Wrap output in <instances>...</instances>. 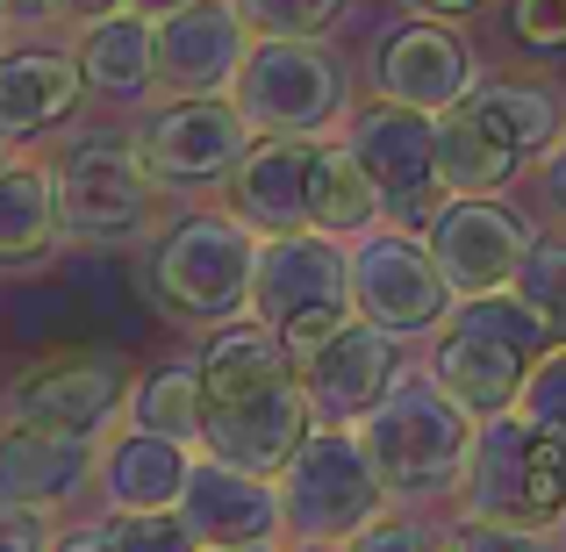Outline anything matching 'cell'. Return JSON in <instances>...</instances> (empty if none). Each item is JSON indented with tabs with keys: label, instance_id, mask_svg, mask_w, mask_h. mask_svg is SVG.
Returning a JSON list of instances; mask_svg holds the SVG:
<instances>
[{
	"label": "cell",
	"instance_id": "cell-1",
	"mask_svg": "<svg viewBox=\"0 0 566 552\" xmlns=\"http://www.w3.org/2000/svg\"><path fill=\"white\" fill-rule=\"evenodd\" d=\"M193 366H201V452L280 481L287 459L316 430V402L302 387L294 352L259 316H244V323L208 331Z\"/></svg>",
	"mask_w": 566,
	"mask_h": 552
},
{
	"label": "cell",
	"instance_id": "cell-2",
	"mask_svg": "<svg viewBox=\"0 0 566 552\" xmlns=\"http://www.w3.org/2000/svg\"><path fill=\"white\" fill-rule=\"evenodd\" d=\"M259 244L265 237L244 216H216V208L166 222L144 251V288H151L158 316L193 323V331L244 323L251 288H259Z\"/></svg>",
	"mask_w": 566,
	"mask_h": 552
},
{
	"label": "cell",
	"instance_id": "cell-3",
	"mask_svg": "<svg viewBox=\"0 0 566 552\" xmlns=\"http://www.w3.org/2000/svg\"><path fill=\"white\" fill-rule=\"evenodd\" d=\"M57 180V222L65 244L80 251H115V244H144L158 237V173L144 166L137 137L115 129H72L51 158Z\"/></svg>",
	"mask_w": 566,
	"mask_h": 552
},
{
	"label": "cell",
	"instance_id": "cell-4",
	"mask_svg": "<svg viewBox=\"0 0 566 552\" xmlns=\"http://www.w3.org/2000/svg\"><path fill=\"white\" fill-rule=\"evenodd\" d=\"M473 438H481V424H473V416L459 409L430 373H423V381H401L395 395L359 424V445H366V459H374L387 502L452 496V488L467 481Z\"/></svg>",
	"mask_w": 566,
	"mask_h": 552
},
{
	"label": "cell",
	"instance_id": "cell-5",
	"mask_svg": "<svg viewBox=\"0 0 566 552\" xmlns=\"http://www.w3.org/2000/svg\"><path fill=\"white\" fill-rule=\"evenodd\" d=\"M374 517H387V488L359 424H316L280 473V545H352Z\"/></svg>",
	"mask_w": 566,
	"mask_h": 552
},
{
	"label": "cell",
	"instance_id": "cell-6",
	"mask_svg": "<svg viewBox=\"0 0 566 552\" xmlns=\"http://www.w3.org/2000/svg\"><path fill=\"white\" fill-rule=\"evenodd\" d=\"M251 316L294 352V366L337 337L359 302H352V251L323 230H287L259 244V288H251Z\"/></svg>",
	"mask_w": 566,
	"mask_h": 552
},
{
	"label": "cell",
	"instance_id": "cell-7",
	"mask_svg": "<svg viewBox=\"0 0 566 552\" xmlns=\"http://www.w3.org/2000/svg\"><path fill=\"white\" fill-rule=\"evenodd\" d=\"M459 517H495L524 531H559L566 524V438L538 430L531 416H495L481 424L459 481Z\"/></svg>",
	"mask_w": 566,
	"mask_h": 552
},
{
	"label": "cell",
	"instance_id": "cell-8",
	"mask_svg": "<svg viewBox=\"0 0 566 552\" xmlns=\"http://www.w3.org/2000/svg\"><path fill=\"white\" fill-rule=\"evenodd\" d=\"M144 373L108 345H65V352H43L29 360L22 373L8 381L0 409L8 424H29V430H57V438H101L108 416L129 409Z\"/></svg>",
	"mask_w": 566,
	"mask_h": 552
},
{
	"label": "cell",
	"instance_id": "cell-9",
	"mask_svg": "<svg viewBox=\"0 0 566 552\" xmlns=\"http://www.w3.org/2000/svg\"><path fill=\"white\" fill-rule=\"evenodd\" d=\"M230 101L244 108V123L259 137H316L345 115V72L331 65L323 43L302 37H259L237 72Z\"/></svg>",
	"mask_w": 566,
	"mask_h": 552
},
{
	"label": "cell",
	"instance_id": "cell-10",
	"mask_svg": "<svg viewBox=\"0 0 566 552\" xmlns=\"http://www.w3.org/2000/svg\"><path fill=\"white\" fill-rule=\"evenodd\" d=\"M352 302H359V323H374L387 337H423L452 316V280L430 259V237L366 230L352 251Z\"/></svg>",
	"mask_w": 566,
	"mask_h": 552
},
{
	"label": "cell",
	"instance_id": "cell-11",
	"mask_svg": "<svg viewBox=\"0 0 566 552\" xmlns=\"http://www.w3.org/2000/svg\"><path fill=\"white\" fill-rule=\"evenodd\" d=\"M423 237H430V259H438V273L452 280L459 302H467V294L510 288L516 265H524V251L538 244L531 216H516L510 201H495V194H452V201L423 222Z\"/></svg>",
	"mask_w": 566,
	"mask_h": 552
},
{
	"label": "cell",
	"instance_id": "cell-12",
	"mask_svg": "<svg viewBox=\"0 0 566 552\" xmlns=\"http://www.w3.org/2000/svg\"><path fill=\"white\" fill-rule=\"evenodd\" d=\"M251 144H259V129L244 123V108H237L230 94L222 101H166V108L137 129V152H144V166L158 173V187L230 180Z\"/></svg>",
	"mask_w": 566,
	"mask_h": 552
},
{
	"label": "cell",
	"instance_id": "cell-13",
	"mask_svg": "<svg viewBox=\"0 0 566 552\" xmlns=\"http://www.w3.org/2000/svg\"><path fill=\"white\" fill-rule=\"evenodd\" d=\"M251 22L237 0H193L158 22V94L166 101H222L251 58Z\"/></svg>",
	"mask_w": 566,
	"mask_h": 552
},
{
	"label": "cell",
	"instance_id": "cell-14",
	"mask_svg": "<svg viewBox=\"0 0 566 552\" xmlns=\"http://www.w3.org/2000/svg\"><path fill=\"white\" fill-rule=\"evenodd\" d=\"M374 86L380 101L444 115L481 86V65H473V43L452 22H395L374 51Z\"/></svg>",
	"mask_w": 566,
	"mask_h": 552
},
{
	"label": "cell",
	"instance_id": "cell-15",
	"mask_svg": "<svg viewBox=\"0 0 566 552\" xmlns=\"http://www.w3.org/2000/svg\"><path fill=\"white\" fill-rule=\"evenodd\" d=\"M401 337L374 331V323L352 316L337 337H323L302 360V387L316 402V424H366L387 395L401 387Z\"/></svg>",
	"mask_w": 566,
	"mask_h": 552
},
{
	"label": "cell",
	"instance_id": "cell-16",
	"mask_svg": "<svg viewBox=\"0 0 566 552\" xmlns=\"http://www.w3.org/2000/svg\"><path fill=\"white\" fill-rule=\"evenodd\" d=\"M352 158L366 166V180L380 187V201L395 208H416L430 201V187L438 180V115L423 108H401V101H374V108L352 115Z\"/></svg>",
	"mask_w": 566,
	"mask_h": 552
},
{
	"label": "cell",
	"instance_id": "cell-17",
	"mask_svg": "<svg viewBox=\"0 0 566 552\" xmlns=\"http://www.w3.org/2000/svg\"><path fill=\"white\" fill-rule=\"evenodd\" d=\"M180 524L193 531V545H280V481L244 473L216 452H193Z\"/></svg>",
	"mask_w": 566,
	"mask_h": 552
},
{
	"label": "cell",
	"instance_id": "cell-18",
	"mask_svg": "<svg viewBox=\"0 0 566 552\" xmlns=\"http://www.w3.org/2000/svg\"><path fill=\"white\" fill-rule=\"evenodd\" d=\"M308 180H316V137H259L230 173V216L259 237L308 230Z\"/></svg>",
	"mask_w": 566,
	"mask_h": 552
},
{
	"label": "cell",
	"instance_id": "cell-19",
	"mask_svg": "<svg viewBox=\"0 0 566 552\" xmlns=\"http://www.w3.org/2000/svg\"><path fill=\"white\" fill-rule=\"evenodd\" d=\"M101 467L94 438H57V430H29V424H0V502L22 510H65Z\"/></svg>",
	"mask_w": 566,
	"mask_h": 552
},
{
	"label": "cell",
	"instance_id": "cell-20",
	"mask_svg": "<svg viewBox=\"0 0 566 552\" xmlns=\"http://www.w3.org/2000/svg\"><path fill=\"white\" fill-rule=\"evenodd\" d=\"M86 101L80 51H0V137L29 144L72 123Z\"/></svg>",
	"mask_w": 566,
	"mask_h": 552
},
{
	"label": "cell",
	"instance_id": "cell-21",
	"mask_svg": "<svg viewBox=\"0 0 566 552\" xmlns=\"http://www.w3.org/2000/svg\"><path fill=\"white\" fill-rule=\"evenodd\" d=\"M187 473H193V445L151 438V430L129 424L115 445H101L94 481H101V502L115 517H151V510H180Z\"/></svg>",
	"mask_w": 566,
	"mask_h": 552
},
{
	"label": "cell",
	"instance_id": "cell-22",
	"mask_svg": "<svg viewBox=\"0 0 566 552\" xmlns=\"http://www.w3.org/2000/svg\"><path fill=\"white\" fill-rule=\"evenodd\" d=\"M524 373H531L524 352L495 345V337L467 331V323H452V331L438 337V352H430V381H438L444 395H452L459 409L473 416V424H495V416H510L516 395H524Z\"/></svg>",
	"mask_w": 566,
	"mask_h": 552
},
{
	"label": "cell",
	"instance_id": "cell-23",
	"mask_svg": "<svg viewBox=\"0 0 566 552\" xmlns=\"http://www.w3.org/2000/svg\"><path fill=\"white\" fill-rule=\"evenodd\" d=\"M80 72L101 101L129 108V101L158 94V22L137 8H115L101 22H86L80 37Z\"/></svg>",
	"mask_w": 566,
	"mask_h": 552
},
{
	"label": "cell",
	"instance_id": "cell-24",
	"mask_svg": "<svg viewBox=\"0 0 566 552\" xmlns=\"http://www.w3.org/2000/svg\"><path fill=\"white\" fill-rule=\"evenodd\" d=\"M57 244H65V222H57L51 158H8L0 166V273H29Z\"/></svg>",
	"mask_w": 566,
	"mask_h": 552
},
{
	"label": "cell",
	"instance_id": "cell-25",
	"mask_svg": "<svg viewBox=\"0 0 566 552\" xmlns=\"http://www.w3.org/2000/svg\"><path fill=\"white\" fill-rule=\"evenodd\" d=\"M524 166H531V158L516 152L502 129H488L467 101L438 115V180L452 194H502Z\"/></svg>",
	"mask_w": 566,
	"mask_h": 552
},
{
	"label": "cell",
	"instance_id": "cell-26",
	"mask_svg": "<svg viewBox=\"0 0 566 552\" xmlns=\"http://www.w3.org/2000/svg\"><path fill=\"white\" fill-rule=\"evenodd\" d=\"M380 187L366 180V166L352 158V144H316V180H308V230L323 237H366L380 222Z\"/></svg>",
	"mask_w": 566,
	"mask_h": 552
},
{
	"label": "cell",
	"instance_id": "cell-27",
	"mask_svg": "<svg viewBox=\"0 0 566 552\" xmlns=\"http://www.w3.org/2000/svg\"><path fill=\"white\" fill-rule=\"evenodd\" d=\"M467 108L481 115L488 129H502L524 158L553 152L559 129H566V101L553 94V86H531V80H481L467 94Z\"/></svg>",
	"mask_w": 566,
	"mask_h": 552
},
{
	"label": "cell",
	"instance_id": "cell-28",
	"mask_svg": "<svg viewBox=\"0 0 566 552\" xmlns=\"http://www.w3.org/2000/svg\"><path fill=\"white\" fill-rule=\"evenodd\" d=\"M129 424L172 445H201V366H151L129 395Z\"/></svg>",
	"mask_w": 566,
	"mask_h": 552
},
{
	"label": "cell",
	"instance_id": "cell-29",
	"mask_svg": "<svg viewBox=\"0 0 566 552\" xmlns=\"http://www.w3.org/2000/svg\"><path fill=\"white\" fill-rule=\"evenodd\" d=\"M452 323H467V331H481V337H495V345L524 352V360H538V352L566 345V337H559L553 323H545V316H538V309H531V302H524L516 288H495V294H467V302L452 309Z\"/></svg>",
	"mask_w": 566,
	"mask_h": 552
},
{
	"label": "cell",
	"instance_id": "cell-30",
	"mask_svg": "<svg viewBox=\"0 0 566 552\" xmlns=\"http://www.w3.org/2000/svg\"><path fill=\"white\" fill-rule=\"evenodd\" d=\"M510 288L524 294V302L566 337V237H538V244L524 251V265H516Z\"/></svg>",
	"mask_w": 566,
	"mask_h": 552
},
{
	"label": "cell",
	"instance_id": "cell-31",
	"mask_svg": "<svg viewBox=\"0 0 566 552\" xmlns=\"http://www.w3.org/2000/svg\"><path fill=\"white\" fill-rule=\"evenodd\" d=\"M237 14L251 22V37H302V43H316L323 29H337L345 0H237Z\"/></svg>",
	"mask_w": 566,
	"mask_h": 552
},
{
	"label": "cell",
	"instance_id": "cell-32",
	"mask_svg": "<svg viewBox=\"0 0 566 552\" xmlns=\"http://www.w3.org/2000/svg\"><path fill=\"white\" fill-rule=\"evenodd\" d=\"M516 416H531L538 430H553V438H566V345L538 352L524 373V395H516Z\"/></svg>",
	"mask_w": 566,
	"mask_h": 552
},
{
	"label": "cell",
	"instance_id": "cell-33",
	"mask_svg": "<svg viewBox=\"0 0 566 552\" xmlns=\"http://www.w3.org/2000/svg\"><path fill=\"white\" fill-rule=\"evenodd\" d=\"M444 552H553L545 531H524V524H495V517H459L444 531Z\"/></svg>",
	"mask_w": 566,
	"mask_h": 552
},
{
	"label": "cell",
	"instance_id": "cell-34",
	"mask_svg": "<svg viewBox=\"0 0 566 552\" xmlns=\"http://www.w3.org/2000/svg\"><path fill=\"white\" fill-rule=\"evenodd\" d=\"M115 545H123V552H201V545H193V531L180 524V510L115 517Z\"/></svg>",
	"mask_w": 566,
	"mask_h": 552
},
{
	"label": "cell",
	"instance_id": "cell-35",
	"mask_svg": "<svg viewBox=\"0 0 566 552\" xmlns=\"http://www.w3.org/2000/svg\"><path fill=\"white\" fill-rule=\"evenodd\" d=\"M345 552H444V539H430L416 517H395V510H387V517H374V524H366Z\"/></svg>",
	"mask_w": 566,
	"mask_h": 552
},
{
	"label": "cell",
	"instance_id": "cell-36",
	"mask_svg": "<svg viewBox=\"0 0 566 552\" xmlns=\"http://www.w3.org/2000/svg\"><path fill=\"white\" fill-rule=\"evenodd\" d=\"M510 29H516V43H531V51H566V0H516Z\"/></svg>",
	"mask_w": 566,
	"mask_h": 552
},
{
	"label": "cell",
	"instance_id": "cell-37",
	"mask_svg": "<svg viewBox=\"0 0 566 552\" xmlns=\"http://www.w3.org/2000/svg\"><path fill=\"white\" fill-rule=\"evenodd\" d=\"M57 517L51 510H22V502H0V552H51Z\"/></svg>",
	"mask_w": 566,
	"mask_h": 552
},
{
	"label": "cell",
	"instance_id": "cell-38",
	"mask_svg": "<svg viewBox=\"0 0 566 552\" xmlns=\"http://www.w3.org/2000/svg\"><path fill=\"white\" fill-rule=\"evenodd\" d=\"M538 187H545V201H553V216H566V129H559L553 152H538Z\"/></svg>",
	"mask_w": 566,
	"mask_h": 552
},
{
	"label": "cell",
	"instance_id": "cell-39",
	"mask_svg": "<svg viewBox=\"0 0 566 552\" xmlns=\"http://www.w3.org/2000/svg\"><path fill=\"white\" fill-rule=\"evenodd\" d=\"M51 552H123V545H115V524H72L51 539Z\"/></svg>",
	"mask_w": 566,
	"mask_h": 552
},
{
	"label": "cell",
	"instance_id": "cell-40",
	"mask_svg": "<svg viewBox=\"0 0 566 552\" xmlns=\"http://www.w3.org/2000/svg\"><path fill=\"white\" fill-rule=\"evenodd\" d=\"M0 22L29 29V22H57V0H0Z\"/></svg>",
	"mask_w": 566,
	"mask_h": 552
},
{
	"label": "cell",
	"instance_id": "cell-41",
	"mask_svg": "<svg viewBox=\"0 0 566 552\" xmlns=\"http://www.w3.org/2000/svg\"><path fill=\"white\" fill-rule=\"evenodd\" d=\"M115 8H123V0H57L65 22H101V14H115Z\"/></svg>",
	"mask_w": 566,
	"mask_h": 552
},
{
	"label": "cell",
	"instance_id": "cell-42",
	"mask_svg": "<svg viewBox=\"0 0 566 552\" xmlns=\"http://www.w3.org/2000/svg\"><path fill=\"white\" fill-rule=\"evenodd\" d=\"M123 8L151 14V22H166V14H180V8H193V0H123Z\"/></svg>",
	"mask_w": 566,
	"mask_h": 552
},
{
	"label": "cell",
	"instance_id": "cell-43",
	"mask_svg": "<svg viewBox=\"0 0 566 552\" xmlns=\"http://www.w3.org/2000/svg\"><path fill=\"white\" fill-rule=\"evenodd\" d=\"M416 8H430V14H473L481 0H416Z\"/></svg>",
	"mask_w": 566,
	"mask_h": 552
},
{
	"label": "cell",
	"instance_id": "cell-44",
	"mask_svg": "<svg viewBox=\"0 0 566 552\" xmlns=\"http://www.w3.org/2000/svg\"><path fill=\"white\" fill-rule=\"evenodd\" d=\"M201 552H280V545H201Z\"/></svg>",
	"mask_w": 566,
	"mask_h": 552
},
{
	"label": "cell",
	"instance_id": "cell-45",
	"mask_svg": "<svg viewBox=\"0 0 566 552\" xmlns=\"http://www.w3.org/2000/svg\"><path fill=\"white\" fill-rule=\"evenodd\" d=\"M280 552H345V545H280Z\"/></svg>",
	"mask_w": 566,
	"mask_h": 552
},
{
	"label": "cell",
	"instance_id": "cell-46",
	"mask_svg": "<svg viewBox=\"0 0 566 552\" xmlns=\"http://www.w3.org/2000/svg\"><path fill=\"white\" fill-rule=\"evenodd\" d=\"M8 158H14V144H8V137H0V166H8Z\"/></svg>",
	"mask_w": 566,
	"mask_h": 552
},
{
	"label": "cell",
	"instance_id": "cell-47",
	"mask_svg": "<svg viewBox=\"0 0 566 552\" xmlns=\"http://www.w3.org/2000/svg\"><path fill=\"white\" fill-rule=\"evenodd\" d=\"M0 43H8V22H0Z\"/></svg>",
	"mask_w": 566,
	"mask_h": 552
},
{
	"label": "cell",
	"instance_id": "cell-48",
	"mask_svg": "<svg viewBox=\"0 0 566 552\" xmlns=\"http://www.w3.org/2000/svg\"><path fill=\"white\" fill-rule=\"evenodd\" d=\"M559 539H566V524H559Z\"/></svg>",
	"mask_w": 566,
	"mask_h": 552
}]
</instances>
